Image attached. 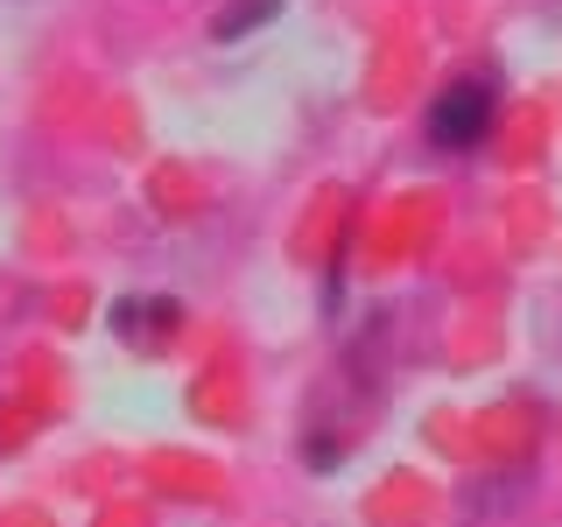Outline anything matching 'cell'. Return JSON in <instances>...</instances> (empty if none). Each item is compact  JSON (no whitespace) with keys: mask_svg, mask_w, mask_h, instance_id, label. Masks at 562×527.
<instances>
[{"mask_svg":"<svg viewBox=\"0 0 562 527\" xmlns=\"http://www.w3.org/2000/svg\"><path fill=\"white\" fill-rule=\"evenodd\" d=\"M268 14H281V0H233V8L211 22V35H218V43H239V35H246V29H260Z\"/></svg>","mask_w":562,"mask_h":527,"instance_id":"obj_2","label":"cell"},{"mask_svg":"<svg viewBox=\"0 0 562 527\" xmlns=\"http://www.w3.org/2000/svg\"><path fill=\"white\" fill-rule=\"evenodd\" d=\"M485 127H492V85L485 78H457L436 92V105H429L436 148H471V141H485Z\"/></svg>","mask_w":562,"mask_h":527,"instance_id":"obj_1","label":"cell"}]
</instances>
